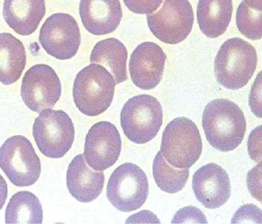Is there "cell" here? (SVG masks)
I'll list each match as a JSON object with an SVG mask.
<instances>
[{
	"label": "cell",
	"mask_w": 262,
	"mask_h": 224,
	"mask_svg": "<svg viewBox=\"0 0 262 224\" xmlns=\"http://www.w3.org/2000/svg\"><path fill=\"white\" fill-rule=\"evenodd\" d=\"M39 41L43 50L52 57L59 60L72 58L77 54L81 43L76 20L67 13L52 15L40 29Z\"/></svg>",
	"instance_id": "obj_10"
},
{
	"label": "cell",
	"mask_w": 262,
	"mask_h": 224,
	"mask_svg": "<svg viewBox=\"0 0 262 224\" xmlns=\"http://www.w3.org/2000/svg\"><path fill=\"white\" fill-rule=\"evenodd\" d=\"M257 63V53L252 44L238 37L230 38L223 44L215 58V76L223 86L236 91L251 80Z\"/></svg>",
	"instance_id": "obj_3"
},
{
	"label": "cell",
	"mask_w": 262,
	"mask_h": 224,
	"mask_svg": "<svg viewBox=\"0 0 262 224\" xmlns=\"http://www.w3.org/2000/svg\"><path fill=\"white\" fill-rule=\"evenodd\" d=\"M122 149L120 134L115 125L107 121L95 124L87 133L84 156L86 164L96 171L112 167Z\"/></svg>",
	"instance_id": "obj_12"
},
{
	"label": "cell",
	"mask_w": 262,
	"mask_h": 224,
	"mask_svg": "<svg viewBox=\"0 0 262 224\" xmlns=\"http://www.w3.org/2000/svg\"><path fill=\"white\" fill-rule=\"evenodd\" d=\"M261 74H258L252 86L249 99V104L253 113L261 118Z\"/></svg>",
	"instance_id": "obj_27"
},
{
	"label": "cell",
	"mask_w": 262,
	"mask_h": 224,
	"mask_svg": "<svg viewBox=\"0 0 262 224\" xmlns=\"http://www.w3.org/2000/svg\"><path fill=\"white\" fill-rule=\"evenodd\" d=\"M192 189L200 203L208 209L227 203L231 195V184L227 172L215 163L206 165L193 174Z\"/></svg>",
	"instance_id": "obj_14"
},
{
	"label": "cell",
	"mask_w": 262,
	"mask_h": 224,
	"mask_svg": "<svg viewBox=\"0 0 262 224\" xmlns=\"http://www.w3.org/2000/svg\"><path fill=\"white\" fill-rule=\"evenodd\" d=\"M104 181V173L95 171L89 167L82 154L76 155L69 166L68 188L71 194L80 203H91L99 197Z\"/></svg>",
	"instance_id": "obj_16"
},
{
	"label": "cell",
	"mask_w": 262,
	"mask_h": 224,
	"mask_svg": "<svg viewBox=\"0 0 262 224\" xmlns=\"http://www.w3.org/2000/svg\"><path fill=\"white\" fill-rule=\"evenodd\" d=\"M163 0H123L131 12L137 14H151L161 6Z\"/></svg>",
	"instance_id": "obj_26"
},
{
	"label": "cell",
	"mask_w": 262,
	"mask_h": 224,
	"mask_svg": "<svg viewBox=\"0 0 262 224\" xmlns=\"http://www.w3.org/2000/svg\"><path fill=\"white\" fill-rule=\"evenodd\" d=\"M0 167L17 187L33 185L41 173L40 161L32 143L21 136L8 139L0 148Z\"/></svg>",
	"instance_id": "obj_7"
},
{
	"label": "cell",
	"mask_w": 262,
	"mask_h": 224,
	"mask_svg": "<svg viewBox=\"0 0 262 224\" xmlns=\"http://www.w3.org/2000/svg\"><path fill=\"white\" fill-rule=\"evenodd\" d=\"M46 13L45 0H5V21L20 35L28 36L34 33Z\"/></svg>",
	"instance_id": "obj_17"
},
{
	"label": "cell",
	"mask_w": 262,
	"mask_h": 224,
	"mask_svg": "<svg viewBox=\"0 0 262 224\" xmlns=\"http://www.w3.org/2000/svg\"><path fill=\"white\" fill-rule=\"evenodd\" d=\"M163 111L160 101L150 95H140L127 100L120 116L121 125L131 142L144 144L154 139L162 125Z\"/></svg>",
	"instance_id": "obj_4"
},
{
	"label": "cell",
	"mask_w": 262,
	"mask_h": 224,
	"mask_svg": "<svg viewBox=\"0 0 262 224\" xmlns=\"http://www.w3.org/2000/svg\"><path fill=\"white\" fill-rule=\"evenodd\" d=\"M116 85L113 76L103 65H87L75 79L73 94L76 107L86 116L101 115L112 103Z\"/></svg>",
	"instance_id": "obj_2"
},
{
	"label": "cell",
	"mask_w": 262,
	"mask_h": 224,
	"mask_svg": "<svg viewBox=\"0 0 262 224\" xmlns=\"http://www.w3.org/2000/svg\"><path fill=\"white\" fill-rule=\"evenodd\" d=\"M148 194L147 175L134 164L120 165L109 178L106 196L112 205L121 212H130L141 208Z\"/></svg>",
	"instance_id": "obj_8"
},
{
	"label": "cell",
	"mask_w": 262,
	"mask_h": 224,
	"mask_svg": "<svg viewBox=\"0 0 262 224\" xmlns=\"http://www.w3.org/2000/svg\"><path fill=\"white\" fill-rule=\"evenodd\" d=\"M8 185L4 177L0 174V210L5 205L8 197Z\"/></svg>",
	"instance_id": "obj_30"
},
{
	"label": "cell",
	"mask_w": 262,
	"mask_h": 224,
	"mask_svg": "<svg viewBox=\"0 0 262 224\" xmlns=\"http://www.w3.org/2000/svg\"><path fill=\"white\" fill-rule=\"evenodd\" d=\"M232 0H199L196 18L202 33L210 38L224 34L231 20Z\"/></svg>",
	"instance_id": "obj_18"
},
{
	"label": "cell",
	"mask_w": 262,
	"mask_h": 224,
	"mask_svg": "<svg viewBox=\"0 0 262 224\" xmlns=\"http://www.w3.org/2000/svg\"><path fill=\"white\" fill-rule=\"evenodd\" d=\"M261 223V211L253 205H247L240 208L234 215L232 223Z\"/></svg>",
	"instance_id": "obj_25"
},
{
	"label": "cell",
	"mask_w": 262,
	"mask_h": 224,
	"mask_svg": "<svg viewBox=\"0 0 262 224\" xmlns=\"http://www.w3.org/2000/svg\"><path fill=\"white\" fill-rule=\"evenodd\" d=\"M261 126L254 129L251 133L248 141L249 153L251 158L260 162L261 159Z\"/></svg>",
	"instance_id": "obj_29"
},
{
	"label": "cell",
	"mask_w": 262,
	"mask_h": 224,
	"mask_svg": "<svg viewBox=\"0 0 262 224\" xmlns=\"http://www.w3.org/2000/svg\"><path fill=\"white\" fill-rule=\"evenodd\" d=\"M152 174L156 184L161 190L174 194L185 187L189 175V168L174 167L166 161L160 151L152 164Z\"/></svg>",
	"instance_id": "obj_22"
},
{
	"label": "cell",
	"mask_w": 262,
	"mask_h": 224,
	"mask_svg": "<svg viewBox=\"0 0 262 224\" xmlns=\"http://www.w3.org/2000/svg\"><path fill=\"white\" fill-rule=\"evenodd\" d=\"M127 51L124 44L119 39L109 38L98 42L91 55L92 63H100L110 70L116 84L128 79L126 61Z\"/></svg>",
	"instance_id": "obj_20"
},
{
	"label": "cell",
	"mask_w": 262,
	"mask_h": 224,
	"mask_svg": "<svg viewBox=\"0 0 262 224\" xmlns=\"http://www.w3.org/2000/svg\"><path fill=\"white\" fill-rule=\"evenodd\" d=\"M202 150L199 129L191 120L178 118L166 126L160 151L171 165L178 168L189 169L200 159Z\"/></svg>",
	"instance_id": "obj_5"
},
{
	"label": "cell",
	"mask_w": 262,
	"mask_h": 224,
	"mask_svg": "<svg viewBox=\"0 0 262 224\" xmlns=\"http://www.w3.org/2000/svg\"><path fill=\"white\" fill-rule=\"evenodd\" d=\"M244 2L252 9L261 11V0H244Z\"/></svg>",
	"instance_id": "obj_31"
},
{
	"label": "cell",
	"mask_w": 262,
	"mask_h": 224,
	"mask_svg": "<svg viewBox=\"0 0 262 224\" xmlns=\"http://www.w3.org/2000/svg\"><path fill=\"white\" fill-rule=\"evenodd\" d=\"M172 223H208L203 212L198 208L189 206L180 210L174 215Z\"/></svg>",
	"instance_id": "obj_24"
},
{
	"label": "cell",
	"mask_w": 262,
	"mask_h": 224,
	"mask_svg": "<svg viewBox=\"0 0 262 224\" xmlns=\"http://www.w3.org/2000/svg\"><path fill=\"white\" fill-rule=\"evenodd\" d=\"M20 95L26 105L37 114L52 108L61 95L60 79L50 65H34L24 77Z\"/></svg>",
	"instance_id": "obj_11"
},
{
	"label": "cell",
	"mask_w": 262,
	"mask_h": 224,
	"mask_svg": "<svg viewBox=\"0 0 262 224\" xmlns=\"http://www.w3.org/2000/svg\"><path fill=\"white\" fill-rule=\"evenodd\" d=\"M261 163L252 169L247 175V184L248 188L252 196L258 199H261Z\"/></svg>",
	"instance_id": "obj_28"
},
{
	"label": "cell",
	"mask_w": 262,
	"mask_h": 224,
	"mask_svg": "<svg viewBox=\"0 0 262 224\" xmlns=\"http://www.w3.org/2000/svg\"><path fill=\"white\" fill-rule=\"evenodd\" d=\"M148 28L158 39L170 44L184 41L191 32L194 15L188 0H164L155 13L147 15Z\"/></svg>",
	"instance_id": "obj_9"
},
{
	"label": "cell",
	"mask_w": 262,
	"mask_h": 224,
	"mask_svg": "<svg viewBox=\"0 0 262 224\" xmlns=\"http://www.w3.org/2000/svg\"><path fill=\"white\" fill-rule=\"evenodd\" d=\"M203 127L210 145L215 149L229 152L242 144L247 129L243 111L233 102L217 99L205 108Z\"/></svg>",
	"instance_id": "obj_1"
},
{
	"label": "cell",
	"mask_w": 262,
	"mask_h": 224,
	"mask_svg": "<svg viewBox=\"0 0 262 224\" xmlns=\"http://www.w3.org/2000/svg\"><path fill=\"white\" fill-rule=\"evenodd\" d=\"M236 24L239 32L248 38L253 40L261 39V11L254 10L243 2L237 9Z\"/></svg>",
	"instance_id": "obj_23"
},
{
	"label": "cell",
	"mask_w": 262,
	"mask_h": 224,
	"mask_svg": "<svg viewBox=\"0 0 262 224\" xmlns=\"http://www.w3.org/2000/svg\"><path fill=\"white\" fill-rule=\"evenodd\" d=\"M74 123L62 110L43 109L35 119L33 136L39 151L52 159L62 158L74 142Z\"/></svg>",
	"instance_id": "obj_6"
},
{
	"label": "cell",
	"mask_w": 262,
	"mask_h": 224,
	"mask_svg": "<svg viewBox=\"0 0 262 224\" xmlns=\"http://www.w3.org/2000/svg\"><path fill=\"white\" fill-rule=\"evenodd\" d=\"M166 58L157 43L146 41L140 44L129 61L130 78L135 85L144 91L158 86L163 78Z\"/></svg>",
	"instance_id": "obj_13"
},
{
	"label": "cell",
	"mask_w": 262,
	"mask_h": 224,
	"mask_svg": "<svg viewBox=\"0 0 262 224\" xmlns=\"http://www.w3.org/2000/svg\"><path fill=\"white\" fill-rule=\"evenodd\" d=\"M79 15L87 31L101 36L117 30L123 12L120 0H80Z\"/></svg>",
	"instance_id": "obj_15"
},
{
	"label": "cell",
	"mask_w": 262,
	"mask_h": 224,
	"mask_svg": "<svg viewBox=\"0 0 262 224\" xmlns=\"http://www.w3.org/2000/svg\"><path fill=\"white\" fill-rule=\"evenodd\" d=\"M27 64V53L23 42L8 33L0 34V82L5 85L16 82Z\"/></svg>",
	"instance_id": "obj_19"
},
{
	"label": "cell",
	"mask_w": 262,
	"mask_h": 224,
	"mask_svg": "<svg viewBox=\"0 0 262 224\" xmlns=\"http://www.w3.org/2000/svg\"><path fill=\"white\" fill-rule=\"evenodd\" d=\"M42 220V208L35 194L19 191L10 198L6 210V223H41Z\"/></svg>",
	"instance_id": "obj_21"
}]
</instances>
